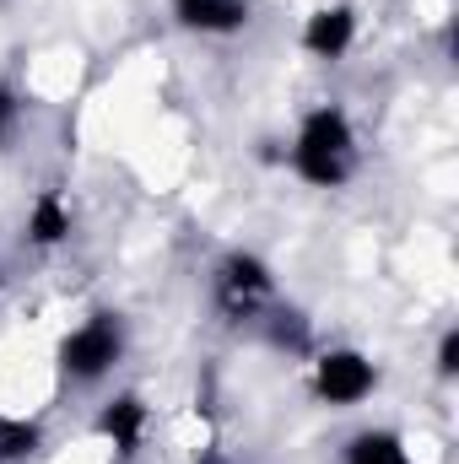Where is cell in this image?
I'll list each match as a JSON object with an SVG mask.
<instances>
[{
  "instance_id": "obj_5",
  "label": "cell",
  "mask_w": 459,
  "mask_h": 464,
  "mask_svg": "<svg viewBox=\"0 0 459 464\" xmlns=\"http://www.w3.org/2000/svg\"><path fill=\"white\" fill-rule=\"evenodd\" d=\"M356 33H362L356 5H351V0H325V5H314V11L303 16L298 44H303L308 60H319V65H341L346 54L356 49Z\"/></svg>"
},
{
  "instance_id": "obj_11",
  "label": "cell",
  "mask_w": 459,
  "mask_h": 464,
  "mask_svg": "<svg viewBox=\"0 0 459 464\" xmlns=\"http://www.w3.org/2000/svg\"><path fill=\"white\" fill-rule=\"evenodd\" d=\"M433 362H438V378H444V383H449V378L459 372V330H454V324L438 335V351H433Z\"/></svg>"
},
{
  "instance_id": "obj_12",
  "label": "cell",
  "mask_w": 459,
  "mask_h": 464,
  "mask_svg": "<svg viewBox=\"0 0 459 464\" xmlns=\"http://www.w3.org/2000/svg\"><path fill=\"white\" fill-rule=\"evenodd\" d=\"M16 119H22V98L0 82V146L11 140V130H16Z\"/></svg>"
},
{
  "instance_id": "obj_13",
  "label": "cell",
  "mask_w": 459,
  "mask_h": 464,
  "mask_svg": "<svg viewBox=\"0 0 459 464\" xmlns=\"http://www.w3.org/2000/svg\"><path fill=\"white\" fill-rule=\"evenodd\" d=\"M0 297H5V265H0Z\"/></svg>"
},
{
  "instance_id": "obj_7",
  "label": "cell",
  "mask_w": 459,
  "mask_h": 464,
  "mask_svg": "<svg viewBox=\"0 0 459 464\" xmlns=\"http://www.w3.org/2000/svg\"><path fill=\"white\" fill-rule=\"evenodd\" d=\"M168 11L195 38H238L254 22V5L249 0H168Z\"/></svg>"
},
{
  "instance_id": "obj_4",
  "label": "cell",
  "mask_w": 459,
  "mask_h": 464,
  "mask_svg": "<svg viewBox=\"0 0 459 464\" xmlns=\"http://www.w3.org/2000/svg\"><path fill=\"white\" fill-rule=\"evenodd\" d=\"M378 383H384V367L373 362V351H362V346H325V351H314V362H308V394L325 411L367 405L378 394Z\"/></svg>"
},
{
  "instance_id": "obj_8",
  "label": "cell",
  "mask_w": 459,
  "mask_h": 464,
  "mask_svg": "<svg viewBox=\"0 0 459 464\" xmlns=\"http://www.w3.org/2000/svg\"><path fill=\"white\" fill-rule=\"evenodd\" d=\"M71 232H76V211H71V200H65L60 189H38L33 206H27V217H22V237H27L38 254H54V248L71 243Z\"/></svg>"
},
{
  "instance_id": "obj_10",
  "label": "cell",
  "mask_w": 459,
  "mask_h": 464,
  "mask_svg": "<svg viewBox=\"0 0 459 464\" xmlns=\"http://www.w3.org/2000/svg\"><path fill=\"white\" fill-rule=\"evenodd\" d=\"M38 449H44L38 416H0V464H27Z\"/></svg>"
},
{
  "instance_id": "obj_9",
  "label": "cell",
  "mask_w": 459,
  "mask_h": 464,
  "mask_svg": "<svg viewBox=\"0 0 459 464\" xmlns=\"http://www.w3.org/2000/svg\"><path fill=\"white\" fill-rule=\"evenodd\" d=\"M341 464H416V454H411L405 432H395V427H362V432L346 438Z\"/></svg>"
},
{
  "instance_id": "obj_2",
  "label": "cell",
  "mask_w": 459,
  "mask_h": 464,
  "mask_svg": "<svg viewBox=\"0 0 459 464\" xmlns=\"http://www.w3.org/2000/svg\"><path fill=\"white\" fill-rule=\"evenodd\" d=\"M130 356V324L119 308H93L54 346V372L65 389H103Z\"/></svg>"
},
{
  "instance_id": "obj_3",
  "label": "cell",
  "mask_w": 459,
  "mask_h": 464,
  "mask_svg": "<svg viewBox=\"0 0 459 464\" xmlns=\"http://www.w3.org/2000/svg\"><path fill=\"white\" fill-rule=\"evenodd\" d=\"M206 292H211V314H217L222 324H232V330L259 324V319L281 303L276 270H270V259L254 254V248H228V254H217Z\"/></svg>"
},
{
  "instance_id": "obj_6",
  "label": "cell",
  "mask_w": 459,
  "mask_h": 464,
  "mask_svg": "<svg viewBox=\"0 0 459 464\" xmlns=\"http://www.w3.org/2000/svg\"><path fill=\"white\" fill-rule=\"evenodd\" d=\"M146 432H151V405L141 389H114L93 411V438H103L119 459H135L146 449Z\"/></svg>"
},
{
  "instance_id": "obj_1",
  "label": "cell",
  "mask_w": 459,
  "mask_h": 464,
  "mask_svg": "<svg viewBox=\"0 0 459 464\" xmlns=\"http://www.w3.org/2000/svg\"><path fill=\"white\" fill-rule=\"evenodd\" d=\"M362 162V135L341 103H314L298 114V130L287 140V168L308 189H346Z\"/></svg>"
}]
</instances>
